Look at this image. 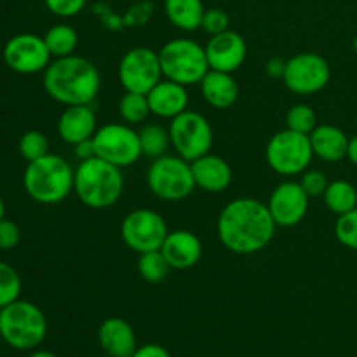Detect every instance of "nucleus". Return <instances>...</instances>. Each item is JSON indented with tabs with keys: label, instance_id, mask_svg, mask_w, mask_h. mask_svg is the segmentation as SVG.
I'll use <instances>...</instances> for the list:
<instances>
[{
	"label": "nucleus",
	"instance_id": "obj_37",
	"mask_svg": "<svg viewBox=\"0 0 357 357\" xmlns=\"http://www.w3.org/2000/svg\"><path fill=\"white\" fill-rule=\"evenodd\" d=\"M21 230L13 220H0V250L9 251L20 244Z\"/></svg>",
	"mask_w": 357,
	"mask_h": 357
},
{
	"label": "nucleus",
	"instance_id": "obj_3",
	"mask_svg": "<svg viewBox=\"0 0 357 357\" xmlns=\"http://www.w3.org/2000/svg\"><path fill=\"white\" fill-rule=\"evenodd\" d=\"M73 192L91 209H108L117 204L124 192L122 167L100 157L80 160L73 176Z\"/></svg>",
	"mask_w": 357,
	"mask_h": 357
},
{
	"label": "nucleus",
	"instance_id": "obj_15",
	"mask_svg": "<svg viewBox=\"0 0 357 357\" xmlns=\"http://www.w3.org/2000/svg\"><path fill=\"white\" fill-rule=\"evenodd\" d=\"M309 201L310 197L305 194L300 181L286 180L272 190L267 208L275 225L289 229L303 222L309 211Z\"/></svg>",
	"mask_w": 357,
	"mask_h": 357
},
{
	"label": "nucleus",
	"instance_id": "obj_24",
	"mask_svg": "<svg viewBox=\"0 0 357 357\" xmlns=\"http://www.w3.org/2000/svg\"><path fill=\"white\" fill-rule=\"evenodd\" d=\"M164 10L167 20L183 31L199 30L206 13L202 0H164Z\"/></svg>",
	"mask_w": 357,
	"mask_h": 357
},
{
	"label": "nucleus",
	"instance_id": "obj_41",
	"mask_svg": "<svg viewBox=\"0 0 357 357\" xmlns=\"http://www.w3.org/2000/svg\"><path fill=\"white\" fill-rule=\"evenodd\" d=\"M347 157L354 166H357V135L349 138V145H347Z\"/></svg>",
	"mask_w": 357,
	"mask_h": 357
},
{
	"label": "nucleus",
	"instance_id": "obj_30",
	"mask_svg": "<svg viewBox=\"0 0 357 357\" xmlns=\"http://www.w3.org/2000/svg\"><path fill=\"white\" fill-rule=\"evenodd\" d=\"M286 128L302 135H310L317 128V114L310 105L296 103L286 112Z\"/></svg>",
	"mask_w": 357,
	"mask_h": 357
},
{
	"label": "nucleus",
	"instance_id": "obj_34",
	"mask_svg": "<svg viewBox=\"0 0 357 357\" xmlns=\"http://www.w3.org/2000/svg\"><path fill=\"white\" fill-rule=\"evenodd\" d=\"M298 181L309 197H323L328 188V183H330L326 174L317 169H307L305 173L300 174Z\"/></svg>",
	"mask_w": 357,
	"mask_h": 357
},
{
	"label": "nucleus",
	"instance_id": "obj_17",
	"mask_svg": "<svg viewBox=\"0 0 357 357\" xmlns=\"http://www.w3.org/2000/svg\"><path fill=\"white\" fill-rule=\"evenodd\" d=\"M96 112L93 105H73L66 107L58 119V135L68 145L75 146L91 139L96 132Z\"/></svg>",
	"mask_w": 357,
	"mask_h": 357
},
{
	"label": "nucleus",
	"instance_id": "obj_31",
	"mask_svg": "<svg viewBox=\"0 0 357 357\" xmlns=\"http://www.w3.org/2000/svg\"><path fill=\"white\" fill-rule=\"evenodd\" d=\"M21 278L14 267L0 261V309L20 300Z\"/></svg>",
	"mask_w": 357,
	"mask_h": 357
},
{
	"label": "nucleus",
	"instance_id": "obj_19",
	"mask_svg": "<svg viewBox=\"0 0 357 357\" xmlns=\"http://www.w3.org/2000/svg\"><path fill=\"white\" fill-rule=\"evenodd\" d=\"M150 112L160 119H174L176 115L188 110V93L187 86L173 82L169 79H162L146 93Z\"/></svg>",
	"mask_w": 357,
	"mask_h": 357
},
{
	"label": "nucleus",
	"instance_id": "obj_44",
	"mask_svg": "<svg viewBox=\"0 0 357 357\" xmlns=\"http://www.w3.org/2000/svg\"><path fill=\"white\" fill-rule=\"evenodd\" d=\"M354 51H356V54H357V35H356V38H354Z\"/></svg>",
	"mask_w": 357,
	"mask_h": 357
},
{
	"label": "nucleus",
	"instance_id": "obj_23",
	"mask_svg": "<svg viewBox=\"0 0 357 357\" xmlns=\"http://www.w3.org/2000/svg\"><path fill=\"white\" fill-rule=\"evenodd\" d=\"M309 138L314 157L324 160V162H338L347 155L349 138L337 126L317 124Z\"/></svg>",
	"mask_w": 357,
	"mask_h": 357
},
{
	"label": "nucleus",
	"instance_id": "obj_9",
	"mask_svg": "<svg viewBox=\"0 0 357 357\" xmlns=\"http://www.w3.org/2000/svg\"><path fill=\"white\" fill-rule=\"evenodd\" d=\"M171 146L181 159L194 162L209 153L213 146V129L208 119L194 110H185L169 122Z\"/></svg>",
	"mask_w": 357,
	"mask_h": 357
},
{
	"label": "nucleus",
	"instance_id": "obj_38",
	"mask_svg": "<svg viewBox=\"0 0 357 357\" xmlns=\"http://www.w3.org/2000/svg\"><path fill=\"white\" fill-rule=\"evenodd\" d=\"M131 357H171V354L166 347H162V345L146 344L136 349L135 354Z\"/></svg>",
	"mask_w": 357,
	"mask_h": 357
},
{
	"label": "nucleus",
	"instance_id": "obj_36",
	"mask_svg": "<svg viewBox=\"0 0 357 357\" xmlns=\"http://www.w3.org/2000/svg\"><path fill=\"white\" fill-rule=\"evenodd\" d=\"M44 3L54 16L72 17L86 7L87 0H44Z\"/></svg>",
	"mask_w": 357,
	"mask_h": 357
},
{
	"label": "nucleus",
	"instance_id": "obj_8",
	"mask_svg": "<svg viewBox=\"0 0 357 357\" xmlns=\"http://www.w3.org/2000/svg\"><path fill=\"white\" fill-rule=\"evenodd\" d=\"M265 159L268 167L281 176H300L309 169L314 159L309 135L282 129L267 143Z\"/></svg>",
	"mask_w": 357,
	"mask_h": 357
},
{
	"label": "nucleus",
	"instance_id": "obj_5",
	"mask_svg": "<svg viewBox=\"0 0 357 357\" xmlns=\"http://www.w3.org/2000/svg\"><path fill=\"white\" fill-rule=\"evenodd\" d=\"M47 335V319L40 307L16 300L0 309V337L16 351H33Z\"/></svg>",
	"mask_w": 357,
	"mask_h": 357
},
{
	"label": "nucleus",
	"instance_id": "obj_16",
	"mask_svg": "<svg viewBox=\"0 0 357 357\" xmlns=\"http://www.w3.org/2000/svg\"><path fill=\"white\" fill-rule=\"evenodd\" d=\"M208 56L209 70L234 73L243 66L248 56V44L237 31L227 30L223 33L213 35L204 45Z\"/></svg>",
	"mask_w": 357,
	"mask_h": 357
},
{
	"label": "nucleus",
	"instance_id": "obj_40",
	"mask_svg": "<svg viewBox=\"0 0 357 357\" xmlns=\"http://www.w3.org/2000/svg\"><path fill=\"white\" fill-rule=\"evenodd\" d=\"M75 157L80 160H89L93 157H96V149H94L93 138L86 139L82 143H77L75 145Z\"/></svg>",
	"mask_w": 357,
	"mask_h": 357
},
{
	"label": "nucleus",
	"instance_id": "obj_11",
	"mask_svg": "<svg viewBox=\"0 0 357 357\" xmlns=\"http://www.w3.org/2000/svg\"><path fill=\"white\" fill-rule=\"evenodd\" d=\"M167 234L169 229L162 215L149 208L131 211L121 225L122 241L129 250L138 255L160 250Z\"/></svg>",
	"mask_w": 357,
	"mask_h": 357
},
{
	"label": "nucleus",
	"instance_id": "obj_10",
	"mask_svg": "<svg viewBox=\"0 0 357 357\" xmlns=\"http://www.w3.org/2000/svg\"><path fill=\"white\" fill-rule=\"evenodd\" d=\"M93 143L96 157L122 169L132 166L143 155L138 131L126 122H110L98 128Z\"/></svg>",
	"mask_w": 357,
	"mask_h": 357
},
{
	"label": "nucleus",
	"instance_id": "obj_43",
	"mask_svg": "<svg viewBox=\"0 0 357 357\" xmlns=\"http://www.w3.org/2000/svg\"><path fill=\"white\" fill-rule=\"evenodd\" d=\"M6 218V204H3L2 197H0V220Z\"/></svg>",
	"mask_w": 357,
	"mask_h": 357
},
{
	"label": "nucleus",
	"instance_id": "obj_2",
	"mask_svg": "<svg viewBox=\"0 0 357 357\" xmlns=\"http://www.w3.org/2000/svg\"><path fill=\"white\" fill-rule=\"evenodd\" d=\"M44 89L65 107L93 105L101 87L100 70L82 56L70 54L54 58L44 70Z\"/></svg>",
	"mask_w": 357,
	"mask_h": 357
},
{
	"label": "nucleus",
	"instance_id": "obj_45",
	"mask_svg": "<svg viewBox=\"0 0 357 357\" xmlns=\"http://www.w3.org/2000/svg\"><path fill=\"white\" fill-rule=\"evenodd\" d=\"M356 122H357V119H356Z\"/></svg>",
	"mask_w": 357,
	"mask_h": 357
},
{
	"label": "nucleus",
	"instance_id": "obj_13",
	"mask_svg": "<svg viewBox=\"0 0 357 357\" xmlns=\"http://www.w3.org/2000/svg\"><path fill=\"white\" fill-rule=\"evenodd\" d=\"M331 79V66L317 52H298L286 61L282 82L291 93L309 96L323 91Z\"/></svg>",
	"mask_w": 357,
	"mask_h": 357
},
{
	"label": "nucleus",
	"instance_id": "obj_7",
	"mask_svg": "<svg viewBox=\"0 0 357 357\" xmlns=\"http://www.w3.org/2000/svg\"><path fill=\"white\" fill-rule=\"evenodd\" d=\"M146 185L162 201H183L195 190L192 164L180 155H162L153 159L146 171Z\"/></svg>",
	"mask_w": 357,
	"mask_h": 357
},
{
	"label": "nucleus",
	"instance_id": "obj_27",
	"mask_svg": "<svg viewBox=\"0 0 357 357\" xmlns=\"http://www.w3.org/2000/svg\"><path fill=\"white\" fill-rule=\"evenodd\" d=\"M142 153L150 159L166 155L167 149L171 146L169 131L160 124H145L138 131Z\"/></svg>",
	"mask_w": 357,
	"mask_h": 357
},
{
	"label": "nucleus",
	"instance_id": "obj_33",
	"mask_svg": "<svg viewBox=\"0 0 357 357\" xmlns=\"http://www.w3.org/2000/svg\"><path fill=\"white\" fill-rule=\"evenodd\" d=\"M335 236L342 246L357 251V208L338 216L335 223Z\"/></svg>",
	"mask_w": 357,
	"mask_h": 357
},
{
	"label": "nucleus",
	"instance_id": "obj_35",
	"mask_svg": "<svg viewBox=\"0 0 357 357\" xmlns=\"http://www.w3.org/2000/svg\"><path fill=\"white\" fill-rule=\"evenodd\" d=\"M202 30L206 33L213 35H218L223 33V31L230 30V17L225 10L218 9V7H211V9H206L204 17H202V24H201Z\"/></svg>",
	"mask_w": 357,
	"mask_h": 357
},
{
	"label": "nucleus",
	"instance_id": "obj_26",
	"mask_svg": "<svg viewBox=\"0 0 357 357\" xmlns=\"http://www.w3.org/2000/svg\"><path fill=\"white\" fill-rule=\"evenodd\" d=\"M44 42L47 45L52 58H65L75 52L79 45V33L70 24H54L44 35Z\"/></svg>",
	"mask_w": 357,
	"mask_h": 357
},
{
	"label": "nucleus",
	"instance_id": "obj_29",
	"mask_svg": "<svg viewBox=\"0 0 357 357\" xmlns=\"http://www.w3.org/2000/svg\"><path fill=\"white\" fill-rule=\"evenodd\" d=\"M169 264L164 258L162 251H146L142 253L138 258V272L142 275L143 281L150 282V284H157V282H162L164 279L169 275Z\"/></svg>",
	"mask_w": 357,
	"mask_h": 357
},
{
	"label": "nucleus",
	"instance_id": "obj_39",
	"mask_svg": "<svg viewBox=\"0 0 357 357\" xmlns=\"http://www.w3.org/2000/svg\"><path fill=\"white\" fill-rule=\"evenodd\" d=\"M265 72H267V75L271 77V79H281L284 77V72H286V61L284 59L278 58V56H274V58H271L267 61V65H265Z\"/></svg>",
	"mask_w": 357,
	"mask_h": 357
},
{
	"label": "nucleus",
	"instance_id": "obj_14",
	"mask_svg": "<svg viewBox=\"0 0 357 357\" xmlns=\"http://www.w3.org/2000/svg\"><path fill=\"white\" fill-rule=\"evenodd\" d=\"M44 37L35 33L14 35L3 45V61L13 72L21 75H33L44 72L52 61Z\"/></svg>",
	"mask_w": 357,
	"mask_h": 357
},
{
	"label": "nucleus",
	"instance_id": "obj_28",
	"mask_svg": "<svg viewBox=\"0 0 357 357\" xmlns=\"http://www.w3.org/2000/svg\"><path fill=\"white\" fill-rule=\"evenodd\" d=\"M150 114L152 112H150L146 94L129 93V91H126L121 100H119V115H121V119L126 124H142V122H145L149 119Z\"/></svg>",
	"mask_w": 357,
	"mask_h": 357
},
{
	"label": "nucleus",
	"instance_id": "obj_42",
	"mask_svg": "<svg viewBox=\"0 0 357 357\" xmlns=\"http://www.w3.org/2000/svg\"><path fill=\"white\" fill-rule=\"evenodd\" d=\"M28 357H59V356H56L54 352H51V351H35V352H31Z\"/></svg>",
	"mask_w": 357,
	"mask_h": 357
},
{
	"label": "nucleus",
	"instance_id": "obj_12",
	"mask_svg": "<svg viewBox=\"0 0 357 357\" xmlns=\"http://www.w3.org/2000/svg\"><path fill=\"white\" fill-rule=\"evenodd\" d=\"M119 82L129 93L146 94L159 80H162L159 51L150 47H132L119 63Z\"/></svg>",
	"mask_w": 357,
	"mask_h": 357
},
{
	"label": "nucleus",
	"instance_id": "obj_21",
	"mask_svg": "<svg viewBox=\"0 0 357 357\" xmlns=\"http://www.w3.org/2000/svg\"><path fill=\"white\" fill-rule=\"evenodd\" d=\"M98 342L110 357H131L138 349L135 330L122 317H107L98 328Z\"/></svg>",
	"mask_w": 357,
	"mask_h": 357
},
{
	"label": "nucleus",
	"instance_id": "obj_1",
	"mask_svg": "<svg viewBox=\"0 0 357 357\" xmlns=\"http://www.w3.org/2000/svg\"><path fill=\"white\" fill-rule=\"evenodd\" d=\"M275 222L267 204L258 199L239 197L223 206L216 232L223 246L236 255H255L265 250L275 236Z\"/></svg>",
	"mask_w": 357,
	"mask_h": 357
},
{
	"label": "nucleus",
	"instance_id": "obj_6",
	"mask_svg": "<svg viewBox=\"0 0 357 357\" xmlns=\"http://www.w3.org/2000/svg\"><path fill=\"white\" fill-rule=\"evenodd\" d=\"M160 68L164 79H169L181 86L201 84L209 72L206 49L192 38H173L166 42L159 51Z\"/></svg>",
	"mask_w": 357,
	"mask_h": 357
},
{
	"label": "nucleus",
	"instance_id": "obj_20",
	"mask_svg": "<svg viewBox=\"0 0 357 357\" xmlns=\"http://www.w3.org/2000/svg\"><path fill=\"white\" fill-rule=\"evenodd\" d=\"M192 164V173H194L195 187L209 192V194H218L227 190L232 183V167L215 153H206V155L195 159Z\"/></svg>",
	"mask_w": 357,
	"mask_h": 357
},
{
	"label": "nucleus",
	"instance_id": "obj_25",
	"mask_svg": "<svg viewBox=\"0 0 357 357\" xmlns=\"http://www.w3.org/2000/svg\"><path fill=\"white\" fill-rule=\"evenodd\" d=\"M323 199L326 208L337 216L345 215V213L357 208V190L354 185L347 180L330 181Z\"/></svg>",
	"mask_w": 357,
	"mask_h": 357
},
{
	"label": "nucleus",
	"instance_id": "obj_32",
	"mask_svg": "<svg viewBox=\"0 0 357 357\" xmlns=\"http://www.w3.org/2000/svg\"><path fill=\"white\" fill-rule=\"evenodd\" d=\"M17 149H20L21 157H23L26 162H33V160L47 155L49 139H47V136L40 131H26L20 138Z\"/></svg>",
	"mask_w": 357,
	"mask_h": 357
},
{
	"label": "nucleus",
	"instance_id": "obj_4",
	"mask_svg": "<svg viewBox=\"0 0 357 357\" xmlns=\"http://www.w3.org/2000/svg\"><path fill=\"white\" fill-rule=\"evenodd\" d=\"M75 169L61 155H47L26 164L23 187L28 197L38 204H58L73 192Z\"/></svg>",
	"mask_w": 357,
	"mask_h": 357
},
{
	"label": "nucleus",
	"instance_id": "obj_22",
	"mask_svg": "<svg viewBox=\"0 0 357 357\" xmlns=\"http://www.w3.org/2000/svg\"><path fill=\"white\" fill-rule=\"evenodd\" d=\"M199 86H201V94L206 103L218 110H227L236 105L237 98H239V86L232 73L209 70Z\"/></svg>",
	"mask_w": 357,
	"mask_h": 357
},
{
	"label": "nucleus",
	"instance_id": "obj_18",
	"mask_svg": "<svg viewBox=\"0 0 357 357\" xmlns=\"http://www.w3.org/2000/svg\"><path fill=\"white\" fill-rule=\"evenodd\" d=\"M160 251L171 268L187 271L201 260L202 243L190 230H173L167 234Z\"/></svg>",
	"mask_w": 357,
	"mask_h": 357
}]
</instances>
